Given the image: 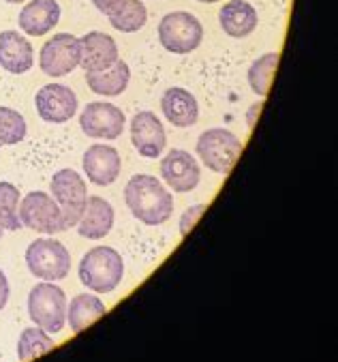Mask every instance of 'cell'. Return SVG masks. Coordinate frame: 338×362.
Returning <instances> with one entry per match:
<instances>
[{"instance_id":"9a60e30c","label":"cell","mask_w":338,"mask_h":362,"mask_svg":"<svg viewBox=\"0 0 338 362\" xmlns=\"http://www.w3.org/2000/svg\"><path fill=\"white\" fill-rule=\"evenodd\" d=\"M80 45H82L80 66L86 71V74L105 71V69H109L118 60V45H116V41L109 35L101 33V30H92L88 35L80 37Z\"/></svg>"},{"instance_id":"7c38bea8","label":"cell","mask_w":338,"mask_h":362,"mask_svg":"<svg viewBox=\"0 0 338 362\" xmlns=\"http://www.w3.org/2000/svg\"><path fill=\"white\" fill-rule=\"evenodd\" d=\"M131 141L135 151L146 159H157L163 155L167 135L161 118L155 112H138L131 118Z\"/></svg>"},{"instance_id":"30bf717a","label":"cell","mask_w":338,"mask_h":362,"mask_svg":"<svg viewBox=\"0 0 338 362\" xmlns=\"http://www.w3.org/2000/svg\"><path fill=\"white\" fill-rule=\"evenodd\" d=\"M126 116L120 107L105 101H92L80 114V127L88 137L95 139H118L124 131Z\"/></svg>"},{"instance_id":"52a82bcc","label":"cell","mask_w":338,"mask_h":362,"mask_svg":"<svg viewBox=\"0 0 338 362\" xmlns=\"http://www.w3.org/2000/svg\"><path fill=\"white\" fill-rule=\"evenodd\" d=\"M204 41V26L186 11L167 13L159 24V43L171 54H191Z\"/></svg>"},{"instance_id":"f1b7e54d","label":"cell","mask_w":338,"mask_h":362,"mask_svg":"<svg viewBox=\"0 0 338 362\" xmlns=\"http://www.w3.org/2000/svg\"><path fill=\"white\" fill-rule=\"evenodd\" d=\"M124 3H126V0H92V5H95L103 16H111V13H116Z\"/></svg>"},{"instance_id":"5b68a950","label":"cell","mask_w":338,"mask_h":362,"mask_svg":"<svg viewBox=\"0 0 338 362\" xmlns=\"http://www.w3.org/2000/svg\"><path fill=\"white\" fill-rule=\"evenodd\" d=\"M195 148L201 163L208 170L217 174H229L242 153V141L229 129L217 127L201 133Z\"/></svg>"},{"instance_id":"9c48e42d","label":"cell","mask_w":338,"mask_h":362,"mask_svg":"<svg viewBox=\"0 0 338 362\" xmlns=\"http://www.w3.org/2000/svg\"><path fill=\"white\" fill-rule=\"evenodd\" d=\"M20 221L24 228L41 234L64 232L62 214L56 199L45 191H30L20 202Z\"/></svg>"},{"instance_id":"44dd1931","label":"cell","mask_w":338,"mask_h":362,"mask_svg":"<svg viewBox=\"0 0 338 362\" xmlns=\"http://www.w3.org/2000/svg\"><path fill=\"white\" fill-rule=\"evenodd\" d=\"M131 82V69L124 60H116L109 69L86 74V84L95 95L101 97H120Z\"/></svg>"},{"instance_id":"cb8c5ba5","label":"cell","mask_w":338,"mask_h":362,"mask_svg":"<svg viewBox=\"0 0 338 362\" xmlns=\"http://www.w3.org/2000/svg\"><path fill=\"white\" fill-rule=\"evenodd\" d=\"M109 18V24L120 33H138L148 22V9L142 0H126V3Z\"/></svg>"},{"instance_id":"1f68e13d","label":"cell","mask_w":338,"mask_h":362,"mask_svg":"<svg viewBox=\"0 0 338 362\" xmlns=\"http://www.w3.org/2000/svg\"><path fill=\"white\" fill-rule=\"evenodd\" d=\"M5 3H11V5H20V3H24V0H5Z\"/></svg>"},{"instance_id":"ba28073f","label":"cell","mask_w":338,"mask_h":362,"mask_svg":"<svg viewBox=\"0 0 338 362\" xmlns=\"http://www.w3.org/2000/svg\"><path fill=\"white\" fill-rule=\"evenodd\" d=\"M80 58H82L80 37L71 33H58L43 43L39 54V66L49 78H62L80 66Z\"/></svg>"},{"instance_id":"f546056e","label":"cell","mask_w":338,"mask_h":362,"mask_svg":"<svg viewBox=\"0 0 338 362\" xmlns=\"http://www.w3.org/2000/svg\"><path fill=\"white\" fill-rule=\"evenodd\" d=\"M9 296H11V287H9V279L7 274L0 270V311H3L9 303Z\"/></svg>"},{"instance_id":"d4e9b609","label":"cell","mask_w":338,"mask_h":362,"mask_svg":"<svg viewBox=\"0 0 338 362\" xmlns=\"http://www.w3.org/2000/svg\"><path fill=\"white\" fill-rule=\"evenodd\" d=\"M54 345H56L54 339L43 328H39V326L24 328L20 339H18V360L20 362H30L37 356H43L45 351H49Z\"/></svg>"},{"instance_id":"7402d4cb","label":"cell","mask_w":338,"mask_h":362,"mask_svg":"<svg viewBox=\"0 0 338 362\" xmlns=\"http://www.w3.org/2000/svg\"><path fill=\"white\" fill-rule=\"evenodd\" d=\"M105 313H107V307L95 294H78L71 300V305H66V322H69L73 332H82Z\"/></svg>"},{"instance_id":"836d02e7","label":"cell","mask_w":338,"mask_h":362,"mask_svg":"<svg viewBox=\"0 0 338 362\" xmlns=\"http://www.w3.org/2000/svg\"><path fill=\"white\" fill-rule=\"evenodd\" d=\"M3 234H5V230H3V228H0V238H3Z\"/></svg>"},{"instance_id":"8992f818","label":"cell","mask_w":338,"mask_h":362,"mask_svg":"<svg viewBox=\"0 0 338 362\" xmlns=\"http://www.w3.org/2000/svg\"><path fill=\"white\" fill-rule=\"evenodd\" d=\"M26 266L41 281H62L71 270V253L56 238H37L26 249Z\"/></svg>"},{"instance_id":"4fadbf2b","label":"cell","mask_w":338,"mask_h":362,"mask_svg":"<svg viewBox=\"0 0 338 362\" xmlns=\"http://www.w3.org/2000/svg\"><path fill=\"white\" fill-rule=\"evenodd\" d=\"M161 178L176 193H188L199 185L201 170L195 157L182 148L169 151L161 161Z\"/></svg>"},{"instance_id":"4316f807","label":"cell","mask_w":338,"mask_h":362,"mask_svg":"<svg viewBox=\"0 0 338 362\" xmlns=\"http://www.w3.org/2000/svg\"><path fill=\"white\" fill-rule=\"evenodd\" d=\"M26 133H28V124L20 112L11 107H0V148L20 144L26 137Z\"/></svg>"},{"instance_id":"ffe728a7","label":"cell","mask_w":338,"mask_h":362,"mask_svg":"<svg viewBox=\"0 0 338 362\" xmlns=\"http://www.w3.org/2000/svg\"><path fill=\"white\" fill-rule=\"evenodd\" d=\"M219 24L225 35L234 39H244L251 33H255L259 16L257 9L251 3H246V0H229L219 11Z\"/></svg>"},{"instance_id":"5bb4252c","label":"cell","mask_w":338,"mask_h":362,"mask_svg":"<svg viewBox=\"0 0 338 362\" xmlns=\"http://www.w3.org/2000/svg\"><path fill=\"white\" fill-rule=\"evenodd\" d=\"M82 168L88 180L97 187H109L120 176V155L114 146H105V144H92L82 157Z\"/></svg>"},{"instance_id":"2e32d148","label":"cell","mask_w":338,"mask_h":362,"mask_svg":"<svg viewBox=\"0 0 338 362\" xmlns=\"http://www.w3.org/2000/svg\"><path fill=\"white\" fill-rule=\"evenodd\" d=\"M35 64V49L30 41L18 30L0 33V66L13 76L28 74Z\"/></svg>"},{"instance_id":"277c9868","label":"cell","mask_w":338,"mask_h":362,"mask_svg":"<svg viewBox=\"0 0 338 362\" xmlns=\"http://www.w3.org/2000/svg\"><path fill=\"white\" fill-rule=\"evenodd\" d=\"M28 317L49 334H58L66 324V294L52 281L37 283L28 294Z\"/></svg>"},{"instance_id":"83f0119b","label":"cell","mask_w":338,"mask_h":362,"mask_svg":"<svg viewBox=\"0 0 338 362\" xmlns=\"http://www.w3.org/2000/svg\"><path fill=\"white\" fill-rule=\"evenodd\" d=\"M204 210H206V204H195V206H191V208L184 210V214L180 216V234L182 236H186L191 232V228L197 223V219H199Z\"/></svg>"},{"instance_id":"6da1fadb","label":"cell","mask_w":338,"mask_h":362,"mask_svg":"<svg viewBox=\"0 0 338 362\" xmlns=\"http://www.w3.org/2000/svg\"><path fill=\"white\" fill-rule=\"evenodd\" d=\"M131 214L144 226H163L174 214V197L161 180L150 174H135L124 187Z\"/></svg>"},{"instance_id":"d6986e66","label":"cell","mask_w":338,"mask_h":362,"mask_svg":"<svg viewBox=\"0 0 338 362\" xmlns=\"http://www.w3.org/2000/svg\"><path fill=\"white\" fill-rule=\"evenodd\" d=\"M161 110L163 116L178 129H188L199 120V103L195 95L180 86L165 90V95L161 97Z\"/></svg>"},{"instance_id":"484cf974","label":"cell","mask_w":338,"mask_h":362,"mask_svg":"<svg viewBox=\"0 0 338 362\" xmlns=\"http://www.w3.org/2000/svg\"><path fill=\"white\" fill-rule=\"evenodd\" d=\"M20 189L7 180H0V228L16 232L22 228L20 221Z\"/></svg>"},{"instance_id":"7a4b0ae2","label":"cell","mask_w":338,"mask_h":362,"mask_svg":"<svg viewBox=\"0 0 338 362\" xmlns=\"http://www.w3.org/2000/svg\"><path fill=\"white\" fill-rule=\"evenodd\" d=\"M80 281L97 294H109L122 283L124 276V262L122 255L111 247H95L90 249L80 266H78Z\"/></svg>"},{"instance_id":"3957f363","label":"cell","mask_w":338,"mask_h":362,"mask_svg":"<svg viewBox=\"0 0 338 362\" xmlns=\"http://www.w3.org/2000/svg\"><path fill=\"white\" fill-rule=\"evenodd\" d=\"M52 197L56 199L60 214H62V228L64 232L71 230L80 223L86 202H88V189L86 180L76 170H58L49 180Z\"/></svg>"},{"instance_id":"d6a6232c","label":"cell","mask_w":338,"mask_h":362,"mask_svg":"<svg viewBox=\"0 0 338 362\" xmlns=\"http://www.w3.org/2000/svg\"><path fill=\"white\" fill-rule=\"evenodd\" d=\"M199 3H208V5H212V3H219V0H199Z\"/></svg>"},{"instance_id":"ac0fdd59","label":"cell","mask_w":338,"mask_h":362,"mask_svg":"<svg viewBox=\"0 0 338 362\" xmlns=\"http://www.w3.org/2000/svg\"><path fill=\"white\" fill-rule=\"evenodd\" d=\"M60 20V5L56 0H30V3L20 11L18 26L22 33L30 37H43Z\"/></svg>"},{"instance_id":"603a6c76","label":"cell","mask_w":338,"mask_h":362,"mask_svg":"<svg viewBox=\"0 0 338 362\" xmlns=\"http://www.w3.org/2000/svg\"><path fill=\"white\" fill-rule=\"evenodd\" d=\"M281 54L279 52H267L263 56H259L251 66H248V84L253 88L255 95H259L261 99L267 95L270 86H272V78H274V71L279 66Z\"/></svg>"},{"instance_id":"8fae6325","label":"cell","mask_w":338,"mask_h":362,"mask_svg":"<svg viewBox=\"0 0 338 362\" xmlns=\"http://www.w3.org/2000/svg\"><path fill=\"white\" fill-rule=\"evenodd\" d=\"M35 107L41 120L62 124L78 114V95L64 84H45L35 95Z\"/></svg>"},{"instance_id":"e0dca14e","label":"cell","mask_w":338,"mask_h":362,"mask_svg":"<svg viewBox=\"0 0 338 362\" xmlns=\"http://www.w3.org/2000/svg\"><path fill=\"white\" fill-rule=\"evenodd\" d=\"M111 228H114V206L99 195H88L84 214L78 223L80 236L88 240H101L111 232Z\"/></svg>"},{"instance_id":"4dcf8cb0","label":"cell","mask_w":338,"mask_h":362,"mask_svg":"<svg viewBox=\"0 0 338 362\" xmlns=\"http://www.w3.org/2000/svg\"><path fill=\"white\" fill-rule=\"evenodd\" d=\"M261 107H263V101H257V103H253V105H251L248 116H246V122H248V127H251V129L255 127V118H257V114L261 112Z\"/></svg>"}]
</instances>
